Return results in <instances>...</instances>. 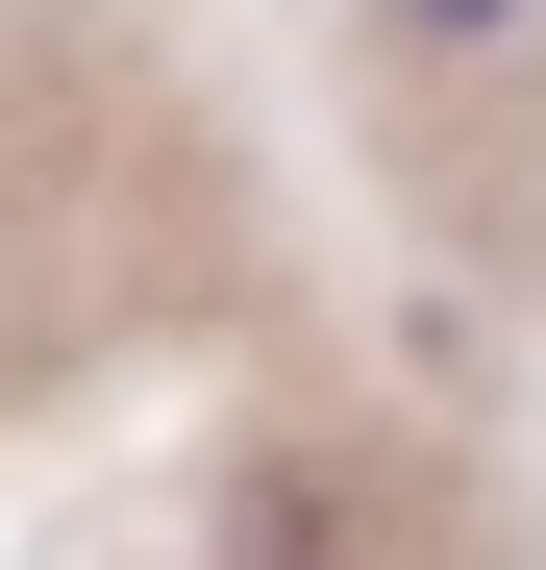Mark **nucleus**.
<instances>
[{
	"mask_svg": "<svg viewBox=\"0 0 546 570\" xmlns=\"http://www.w3.org/2000/svg\"><path fill=\"white\" fill-rule=\"evenodd\" d=\"M373 26H398V50H521L546 0H373Z\"/></svg>",
	"mask_w": 546,
	"mask_h": 570,
	"instance_id": "nucleus-1",
	"label": "nucleus"
}]
</instances>
